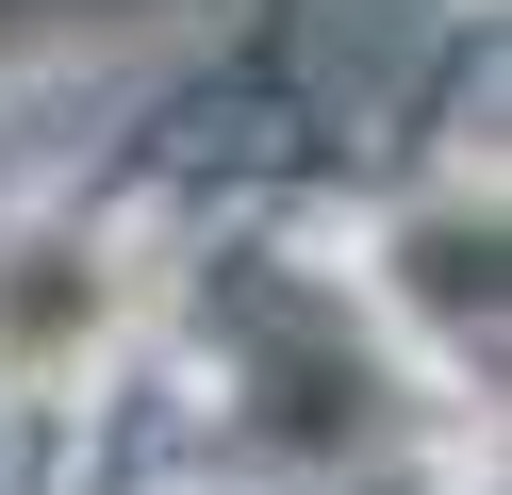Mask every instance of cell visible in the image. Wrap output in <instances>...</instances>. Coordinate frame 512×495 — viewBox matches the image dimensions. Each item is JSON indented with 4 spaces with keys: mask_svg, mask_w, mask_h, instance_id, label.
<instances>
[{
    "mask_svg": "<svg viewBox=\"0 0 512 495\" xmlns=\"http://www.w3.org/2000/svg\"><path fill=\"white\" fill-rule=\"evenodd\" d=\"M116 330H133V264H116V231H83V215L0 231V396H67Z\"/></svg>",
    "mask_w": 512,
    "mask_h": 495,
    "instance_id": "1",
    "label": "cell"
}]
</instances>
